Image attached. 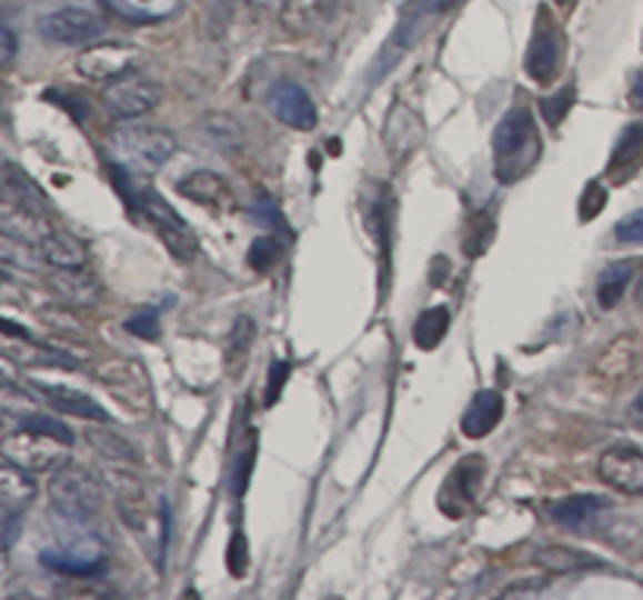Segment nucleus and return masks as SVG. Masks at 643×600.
<instances>
[{
  "label": "nucleus",
  "instance_id": "f257e3e1",
  "mask_svg": "<svg viewBox=\"0 0 643 600\" xmlns=\"http://www.w3.org/2000/svg\"><path fill=\"white\" fill-rule=\"evenodd\" d=\"M540 132L534 113L528 108H512L493 129V173L502 186L524 180L540 161Z\"/></svg>",
  "mask_w": 643,
  "mask_h": 600
},
{
  "label": "nucleus",
  "instance_id": "f03ea898",
  "mask_svg": "<svg viewBox=\"0 0 643 600\" xmlns=\"http://www.w3.org/2000/svg\"><path fill=\"white\" fill-rule=\"evenodd\" d=\"M177 151L173 132L163 127H142V123H123L113 129L108 139V154L117 167L125 173H142L151 177L158 173Z\"/></svg>",
  "mask_w": 643,
  "mask_h": 600
},
{
  "label": "nucleus",
  "instance_id": "7ed1b4c3",
  "mask_svg": "<svg viewBox=\"0 0 643 600\" xmlns=\"http://www.w3.org/2000/svg\"><path fill=\"white\" fill-rule=\"evenodd\" d=\"M51 503H54L57 516H67V519H79V522H89L101 512L104 503V493L98 478L82 469V466H70L63 462L51 478Z\"/></svg>",
  "mask_w": 643,
  "mask_h": 600
},
{
  "label": "nucleus",
  "instance_id": "20e7f679",
  "mask_svg": "<svg viewBox=\"0 0 643 600\" xmlns=\"http://www.w3.org/2000/svg\"><path fill=\"white\" fill-rule=\"evenodd\" d=\"M67 447L63 440L44 434V431H36V428H19V431H10V434L0 440V456L7 462H13L19 469L32 474L57 472L63 462H67Z\"/></svg>",
  "mask_w": 643,
  "mask_h": 600
},
{
  "label": "nucleus",
  "instance_id": "39448f33",
  "mask_svg": "<svg viewBox=\"0 0 643 600\" xmlns=\"http://www.w3.org/2000/svg\"><path fill=\"white\" fill-rule=\"evenodd\" d=\"M129 208H132V211H135V208L142 211L144 220L158 230V237L163 239V246H167L179 261H192V258L198 256V237L192 233V227L179 218L177 211H173L154 189L135 192V199H132Z\"/></svg>",
  "mask_w": 643,
  "mask_h": 600
},
{
  "label": "nucleus",
  "instance_id": "423d86ee",
  "mask_svg": "<svg viewBox=\"0 0 643 600\" xmlns=\"http://www.w3.org/2000/svg\"><path fill=\"white\" fill-rule=\"evenodd\" d=\"M562 60H565V38L559 32L555 19L550 17V10L540 7L534 36H531L528 54H524V73L531 76L536 86H550L562 70Z\"/></svg>",
  "mask_w": 643,
  "mask_h": 600
},
{
  "label": "nucleus",
  "instance_id": "0eeeda50",
  "mask_svg": "<svg viewBox=\"0 0 643 600\" xmlns=\"http://www.w3.org/2000/svg\"><path fill=\"white\" fill-rule=\"evenodd\" d=\"M101 101H104L110 117H117V120H135V117H144L148 110H154L161 104L163 89L154 79H148V76L125 73L104 86Z\"/></svg>",
  "mask_w": 643,
  "mask_h": 600
},
{
  "label": "nucleus",
  "instance_id": "6e6552de",
  "mask_svg": "<svg viewBox=\"0 0 643 600\" xmlns=\"http://www.w3.org/2000/svg\"><path fill=\"white\" fill-rule=\"evenodd\" d=\"M38 32L41 38L54 41V44H67V48H79V44H91L104 32V22L98 13L82 10V7H63L48 17L38 19Z\"/></svg>",
  "mask_w": 643,
  "mask_h": 600
},
{
  "label": "nucleus",
  "instance_id": "1a4fd4ad",
  "mask_svg": "<svg viewBox=\"0 0 643 600\" xmlns=\"http://www.w3.org/2000/svg\"><path fill=\"white\" fill-rule=\"evenodd\" d=\"M139 60V51L132 44H120V41H101V44H91L86 48L79 60H76V70L91 79V82H113L120 76L132 73Z\"/></svg>",
  "mask_w": 643,
  "mask_h": 600
},
{
  "label": "nucleus",
  "instance_id": "9d476101",
  "mask_svg": "<svg viewBox=\"0 0 643 600\" xmlns=\"http://www.w3.org/2000/svg\"><path fill=\"white\" fill-rule=\"evenodd\" d=\"M110 488L117 497V510L125 526L132 528L139 538L154 531V516H151V503H148V491H144V481L135 472H108Z\"/></svg>",
  "mask_w": 643,
  "mask_h": 600
},
{
  "label": "nucleus",
  "instance_id": "9b49d317",
  "mask_svg": "<svg viewBox=\"0 0 643 600\" xmlns=\"http://www.w3.org/2000/svg\"><path fill=\"white\" fill-rule=\"evenodd\" d=\"M268 108L270 113H273L280 123H287L289 129L311 132V129L318 127V108H314L311 94H308L299 82H289V79L277 82V86L270 89Z\"/></svg>",
  "mask_w": 643,
  "mask_h": 600
},
{
  "label": "nucleus",
  "instance_id": "f8f14e48",
  "mask_svg": "<svg viewBox=\"0 0 643 600\" xmlns=\"http://www.w3.org/2000/svg\"><path fill=\"white\" fill-rule=\"evenodd\" d=\"M483 459L481 456H468L455 466V472L449 474V481L440 491V510L452 516V519H462L468 512V507L478 500V491H481L483 481Z\"/></svg>",
  "mask_w": 643,
  "mask_h": 600
},
{
  "label": "nucleus",
  "instance_id": "ddd939ff",
  "mask_svg": "<svg viewBox=\"0 0 643 600\" xmlns=\"http://www.w3.org/2000/svg\"><path fill=\"white\" fill-rule=\"evenodd\" d=\"M600 478L627 497H643V453L634 447H612L600 456Z\"/></svg>",
  "mask_w": 643,
  "mask_h": 600
},
{
  "label": "nucleus",
  "instance_id": "4468645a",
  "mask_svg": "<svg viewBox=\"0 0 643 600\" xmlns=\"http://www.w3.org/2000/svg\"><path fill=\"white\" fill-rule=\"evenodd\" d=\"M421 26H424V10H421V7H411V10H405V17L399 19V26H395V32L390 36V41L380 48L374 67H371V73H368V86H380V82H383V76L393 73L395 63H399L411 44L418 41Z\"/></svg>",
  "mask_w": 643,
  "mask_h": 600
},
{
  "label": "nucleus",
  "instance_id": "2eb2a0df",
  "mask_svg": "<svg viewBox=\"0 0 643 600\" xmlns=\"http://www.w3.org/2000/svg\"><path fill=\"white\" fill-rule=\"evenodd\" d=\"M424 139V123L421 117L409 108V104H395L386 117V129H383V142L393 158V164H402L414 148Z\"/></svg>",
  "mask_w": 643,
  "mask_h": 600
},
{
  "label": "nucleus",
  "instance_id": "dca6fc26",
  "mask_svg": "<svg viewBox=\"0 0 643 600\" xmlns=\"http://www.w3.org/2000/svg\"><path fill=\"white\" fill-rule=\"evenodd\" d=\"M48 287L72 309H89L101 299V283L86 268H54V273L48 277Z\"/></svg>",
  "mask_w": 643,
  "mask_h": 600
},
{
  "label": "nucleus",
  "instance_id": "f3484780",
  "mask_svg": "<svg viewBox=\"0 0 643 600\" xmlns=\"http://www.w3.org/2000/svg\"><path fill=\"white\" fill-rule=\"evenodd\" d=\"M609 510V503L596 493H574V497H565V500H555L550 507V516L562 528H572L577 534H587L596 528V519Z\"/></svg>",
  "mask_w": 643,
  "mask_h": 600
},
{
  "label": "nucleus",
  "instance_id": "a211bd4d",
  "mask_svg": "<svg viewBox=\"0 0 643 600\" xmlns=\"http://www.w3.org/2000/svg\"><path fill=\"white\" fill-rule=\"evenodd\" d=\"M643 167V123H631L625 132L619 136V142L612 148V158L606 167V180L622 186Z\"/></svg>",
  "mask_w": 643,
  "mask_h": 600
},
{
  "label": "nucleus",
  "instance_id": "6ab92c4d",
  "mask_svg": "<svg viewBox=\"0 0 643 600\" xmlns=\"http://www.w3.org/2000/svg\"><path fill=\"white\" fill-rule=\"evenodd\" d=\"M179 196L198 201V204H208V208H233V192L223 177H217L211 170H198L179 180Z\"/></svg>",
  "mask_w": 643,
  "mask_h": 600
},
{
  "label": "nucleus",
  "instance_id": "aec40b11",
  "mask_svg": "<svg viewBox=\"0 0 643 600\" xmlns=\"http://www.w3.org/2000/svg\"><path fill=\"white\" fill-rule=\"evenodd\" d=\"M38 497V484L32 472L19 469L13 462H0V510L22 512Z\"/></svg>",
  "mask_w": 643,
  "mask_h": 600
},
{
  "label": "nucleus",
  "instance_id": "412c9836",
  "mask_svg": "<svg viewBox=\"0 0 643 600\" xmlns=\"http://www.w3.org/2000/svg\"><path fill=\"white\" fill-rule=\"evenodd\" d=\"M36 390L44 400L54 406L57 412H70L76 419L89 421H108V412L91 400L89 393L82 390H72V387H60V383H36Z\"/></svg>",
  "mask_w": 643,
  "mask_h": 600
},
{
  "label": "nucleus",
  "instance_id": "4be33fe9",
  "mask_svg": "<svg viewBox=\"0 0 643 600\" xmlns=\"http://www.w3.org/2000/svg\"><path fill=\"white\" fill-rule=\"evenodd\" d=\"M0 230H7L19 239H29L36 246L51 233V227L44 223V214H38L13 199H3V196H0Z\"/></svg>",
  "mask_w": 643,
  "mask_h": 600
},
{
  "label": "nucleus",
  "instance_id": "5701e85b",
  "mask_svg": "<svg viewBox=\"0 0 643 600\" xmlns=\"http://www.w3.org/2000/svg\"><path fill=\"white\" fill-rule=\"evenodd\" d=\"M198 132L211 142L214 148H220L223 154H239L245 148V129L242 123L230 117V113H204L198 120Z\"/></svg>",
  "mask_w": 643,
  "mask_h": 600
},
{
  "label": "nucleus",
  "instance_id": "b1692460",
  "mask_svg": "<svg viewBox=\"0 0 643 600\" xmlns=\"http://www.w3.org/2000/svg\"><path fill=\"white\" fill-rule=\"evenodd\" d=\"M502 419V397L496 390H481L471 406L465 409V416H462V431L471 440H478V437H486Z\"/></svg>",
  "mask_w": 643,
  "mask_h": 600
},
{
  "label": "nucleus",
  "instance_id": "393cba45",
  "mask_svg": "<svg viewBox=\"0 0 643 600\" xmlns=\"http://www.w3.org/2000/svg\"><path fill=\"white\" fill-rule=\"evenodd\" d=\"M38 252L44 258V264H51V268H86V261H89L86 246L63 230H51L38 242Z\"/></svg>",
  "mask_w": 643,
  "mask_h": 600
},
{
  "label": "nucleus",
  "instance_id": "a878e982",
  "mask_svg": "<svg viewBox=\"0 0 643 600\" xmlns=\"http://www.w3.org/2000/svg\"><path fill=\"white\" fill-rule=\"evenodd\" d=\"M641 268V261L627 258V261H612L600 271V280H596V299L603 309H615L625 296L627 283L634 280V273Z\"/></svg>",
  "mask_w": 643,
  "mask_h": 600
},
{
  "label": "nucleus",
  "instance_id": "bb28decb",
  "mask_svg": "<svg viewBox=\"0 0 643 600\" xmlns=\"http://www.w3.org/2000/svg\"><path fill=\"white\" fill-rule=\"evenodd\" d=\"M449 324H452V314L446 306H433L424 309L414 321V346L418 349H436V346L446 340Z\"/></svg>",
  "mask_w": 643,
  "mask_h": 600
},
{
  "label": "nucleus",
  "instance_id": "cd10ccee",
  "mask_svg": "<svg viewBox=\"0 0 643 600\" xmlns=\"http://www.w3.org/2000/svg\"><path fill=\"white\" fill-rule=\"evenodd\" d=\"M0 264H10V268H19V271H38L44 264V258L38 252L36 242L0 230Z\"/></svg>",
  "mask_w": 643,
  "mask_h": 600
},
{
  "label": "nucleus",
  "instance_id": "c85d7f7f",
  "mask_svg": "<svg viewBox=\"0 0 643 600\" xmlns=\"http://www.w3.org/2000/svg\"><path fill=\"white\" fill-rule=\"evenodd\" d=\"M536 563L550 572H577V569H593L596 560L581 550H572V547H543L536 553Z\"/></svg>",
  "mask_w": 643,
  "mask_h": 600
},
{
  "label": "nucleus",
  "instance_id": "c756f323",
  "mask_svg": "<svg viewBox=\"0 0 643 600\" xmlns=\"http://www.w3.org/2000/svg\"><path fill=\"white\" fill-rule=\"evenodd\" d=\"M326 0H283L280 19L289 32H308L321 19Z\"/></svg>",
  "mask_w": 643,
  "mask_h": 600
},
{
  "label": "nucleus",
  "instance_id": "7c9ffc66",
  "mask_svg": "<svg viewBox=\"0 0 643 600\" xmlns=\"http://www.w3.org/2000/svg\"><path fill=\"white\" fill-rule=\"evenodd\" d=\"M89 443L98 450V456H104V459H113V462H135L139 453H135V447L123 440L120 434H113L108 428H94L89 431Z\"/></svg>",
  "mask_w": 643,
  "mask_h": 600
},
{
  "label": "nucleus",
  "instance_id": "2f4dec72",
  "mask_svg": "<svg viewBox=\"0 0 643 600\" xmlns=\"http://www.w3.org/2000/svg\"><path fill=\"white\" fill-rule=\"evenodd\" d=\"M0 412L3 416H17V419H29L38 412V402L32 393H26L22 387L13 383H0Z\"/></svg>",
  "mask_w": 643,
  "mask_h": 600
},
{
  "label": "nucleus",
  "instance_id": "473e14b6",
  "mask_svg": "<svg viewBox=\"0 0 643 600\" xmlns=\"http://www.w3.org/2000/svg\"><path fill=\"white\" fill-rule=\"evenodd\" d=\"M493 230H496V223L490 214H478V218L471 220V230H468L465 237V256L468 258H478L486 252V246L493 242Z\"/></svg>",
  "mask_w": 643,
  "mask_h": 600
},
{
  "label": "nucleus",
  "instance_id": "72a5a7b5",
  "mask_svg": "<svg viewBox=\"0 0 643 600\" xmlns=\"http://www.w3.org/2000/svg\"><path fill=\"white\" fill-rule=\"evenodd\" d=\"M574 98H577L574 86H562L555 94H550V98H543V101H540V104H543V117H546V123H550V127L555 129L562 120H565V117H569Z\"/></svg>",
  "mask_w": 643,
  "mask_h": 600
},
{
  "label": "nucleus",
  "instance_id": "f704fd0d",
  "mask_svg": "<svg viewBox=\"0 0 643 600\" xmlns=\"http://www.w3.org/2000/svg\"><path fill=\"white\" fill-rule=\"evenodd\" d=\"M606 186L600 180L587 182V189H584V196H581V208H577V214H581V220L584 223H590L593 218H600L603 214V208H606Z\"/></svg>",
  "mask_w": 643,
  "mask_h": 600
},
{
  "label": "nucleus",
  "instance_id": "c9c22d12",
  "mask_svg": "<svg viewBox=\"0 0 643 600\" xmlns=\"http://www.w3.org/2000/svg\"><path fill=\"white\" fill-rule=\"evenodd\" d=\"M277 256H280V246L273 239H254L249 249V264L258 273H268L277 264Z\"/></svg>",
  "mask_w": 643,
  "mask_h": 600
},
{
  "label": "nucleus",
  "instance_id": "e433bc0d",
  "mask_svg": "<svg viewBox=\"0 0 643 600\" xmlns=\"http://www.w3.org/2000/svg\"><path fill=\"white\" fill-rule=\"evenodd\" d=\"M227 566H230V572H233L235 579H242V576L249 572V541H245V534H242V531H235L233 541H230V550H227Z\"/></svg>",
  "mask_w": 643,
  "mask_h": 600
},
{
  "label": "nucleus",
  "instance_id": "4c0bfd02",
  "mask_svg": "<svg viewBox=\"0 0 643 600\" xmlns=\"http://www.w3.org/2000/svg\"><path fill=\"white\" fill-rule=\"evenodd\" d=\"M125 330L139 340H158L161 337V324H158V311H142L135 318L125 321Z\"/></svg>",
  "mask_w": 643,
  "mask_h": 600
},
{
  "label": "nucleus",
  "instance_id": "58836bf2",
  "mask_svg": "<svg viewBox=\"0 0 643 600\" xmlns=\"http://www.w3.org/2000/svg\"><path fill=\"white\" fill-rule=\"evenodd\" d=\"M615 239L625 246H643V208L615 223Z\"/></svg>",
  "mask_w": 643,
  "mask_h": 600
},
{
  "label": "nucleus",
  "instance_id": "ea45409f",
  "mask_svg": "<svg viewBox=\"0 0 643 600\" xmlns=\"http://www.w3.org/2000/svg\"><path fill=\"white\" fill-rule=\"evenodd\" d=\"M22 424H26V428H36V431H44V434L57 437V440H63V443H72L70 428H67V424H60V421L48 419V416H41V412L29 416V419H22Z\"/></svg>",
  "mask_w": 643,
  "mask_h": 600
},
{
  "label": "nucleus",
  "instance_id": "a19ab883",
  "mask_svg": "<svg viewBox=\"0 0 643 600\" xmlns=\"http://www.w3.org/2000/svg\"><path fill=\"white\" fill-rule=\"evenodd\" d=\"M289 378V362L283 359H277V362L270 364V374H268V390H264V402L273 406V402L280 400V393H283V383Z\"/></svg>",
  "mask_w": 643,
  "mask_h": 600
},
{
  "label": "nucleus",
  "instance_id": "79ce46f5",
  "mask_svg": "<svg viewBox=\"0 0 643 600\" xmlns=\"http://www.w3.org/2000/svg\"><path fill=\"white\" fill-rule=\"evenodd\" d=\"M251 343V321L249 318H239L230 337V359H242V352H249Z\"/></svg>",
  "mask_w": 643,
  "mask_h": 600
},
{
  "label": "nucleus",
  "instance_id": "37998d69",
  "mask_svg": "<svg viewBox=\"0 0 643 600\" xmlns=\"http://www.w3.org/2000/svg\"><path fill=\"white\" fill-rule=\"evenodd\" d=\"M251 462H254V443H251L249 450H245V453H242V459H239V472H235V478H233V491H235V497H242V493H245V488H249Z\"/></svg>",
  "mask_w": 643,
  "mask_h": 600
},
{
  "label": "nucleus",
  "instance_id": "c03bdc74",
  "mask_svg": "<svg viewBox=\"0 0 643 600\" xmlns=\"http://www.w3.org/2000/svg\"><path fill=\"white\" fill-rule=\"evenodd\" d=\"M13 57H17V36L7 26H0V67L10 63Z\"/></svg>",
  "mask_w": 643,
  "mask_h": 600
},
{
  "label": "nucleus",
  "instance_id": "a18cd8bd",
  "mask_svg": "<svg viewBox=\"0 0 643 600\" xmlns=\"http://www.w3.org/2000/svg\"><path fill=\"white\" fill-rule=\"evenodd\" d=\"M631 108L643 110V73H634L631 82Z\"/></svg>",
  "mask_w": 643,
  "mask_h": 600
},
{
  "label": "nucleus",
  "instance_id": "49530a36",
  "mask_svg": "<svg viewBox=\"0 0 643 600\" xmlns=\"http://www.w3.org/2000/svg\"><path fill=\"white\" fill-rule=\"evenodd\" d=\"M430 3H433V10H436V13H446V10L459 7V3H465V0H430Z\"/></svg>",
  "mask_w": 643,
  "mask_h": 600
},
{
  "label": "nucleus",
  "instance_id": "de8ad7c7",
  "mask_svg": "<svg viewBox=\"0 0 643 600\" xmlns=\"http://www.w3.org/2000/svg\"><path fill=\"white\" fill-rule=\"evenodd\" d=\"M10 173H13V164H10V161H7V158H3V154H0V182L7 180V177H10Z\"/></svg>",
  "mask_w": 643,
  "mask_h": 600
},
{
  "label": "nucleus",
  "instance_id": "09e8293b",
  "mask_svg": "<svg viewBox=\"0 0 643 600\" xmlns=\"http://www.w3.org/2000/svg\"><path fill=\"white\" fill-rule=\"evenodd\" d=\"M634 299H637V306H641V309H643V277H641V280H637V290H634Z\"/></svg>",
  "mask_w": 643,
  "mask_h": 600
},
{
  "label": "nucleus",
  "instance_id": "8fccbe9b",
  "mask_svg": "<svg viewBox=\"0 0 643 600\" xmlns=\"http://www.w3.org/2000/svg\"><path fill=\"white\" fill-rule=\"evenodd\" d=\"M0 572H3V547H0Z\"/></svg>",
  "mask_w": 643,
  "mask_h": 600
},
{
  "label": "nucleus",
  "instance_id": "3c124183",
  "mask_svg": "<svg viewBox=\"0 0 643 600\" xmlns=\"http://www.w3.org/2000/svg\"><path fill=\"white\" fill-rule=\"evenodd\" d=\"M559 3H565V7H569V3H572V0H559Z\"/></svg>",
  "mask_w": 643,
  "mask_h": 600
},
{
  "label": "nucleus",
  "instance_id": "603ef678",
  "mask_svg": "<svg viewBox=\"0 0 643 600\" xmlns=\"http://www.w3.org/2000/svg\"><path fill=\"white\" fill-rule=\"evenodd\" d=\"M0 428H3V412H0Z\"/></svg>",
  "mask_w": 643,
  "mask_h": 600
}]
</instances>
